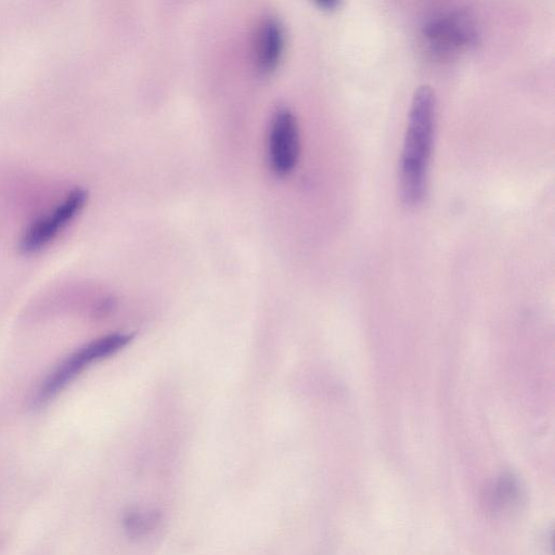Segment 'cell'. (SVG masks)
I'll list each match as a JSON object with an SVG mask.
<instances>
[{
  "mask_svg": "<svg viewBox=\"0 0 555 555\" xmlns=\"http://www.w3.org/2000/svg\"><path fill=\"white\" fill-rule=\"evenodd\" d=\"M315 4L319 5L320 8H322L323 10L331 11V10H334L337 7H339L340 5V1H337V0H319V1L315 2Z\"/></svg>",
  "mask_w": 555,
  "mask_h": 555,
  "instance_id": "obj_9",
  "label": "cell"
},
{
  "mask_svg": "<svg viewBox=\"0 0 555 555\" xmlns=\"http://www.w3.org/2000/svg\"><path fill=\"white\" fill-rule=\"evenodd\" d=\"M437 121V99L428 85L413 93L398 164V189L408 206L420 205L427 193L428 169Z\"/></svg>",
  "mask_w": 555,
  "mask_h": 555,
  "instance_id": "obj_1",
  "label": "cell"
},
{
  "mask_svg": "<svg viewBox=\"0 0 555 555\" xmlns=\"http://www.w3.org/2000/svg\"><path fill=\"white\" fill-rule=\"evenodd\" d=\"M285 44V31L281 21L268 15L259 23L256 31L255 60L257 68L269 74L280 64Z\"/></svg>",
  "mask_w": 555,
  "mask_h": 555,
  "instance_id": "obj_6",
  "label": "cell"
},
{
  "mask_svg": "<svg viewBox=\"0 0 555 555\" xmlns=\"http://www.w3.org/2000/svg\"><path fill=\"white\" fill-rule=\"evenodd\" d=\"M524 495V488L518 478L511 473H503L487 486L482 494V504L488 513L504 516L519 508Z\"/></svg>",
  "mask_w": 555,
  "mask_h": 555,
  "instance_id": "obj_7",
  "label": "cell"
},
{
  "mask_svg": "<svg viewBox=\"0 0 555 555\" xmlns=\"http://www.w3.org/2000/svg\"><path fill=\"white\" fill-rule=\"evenodd\" d=\"M132 336L113 333L94 339L66 357L41 383L35 398V404L41 405L54 398L80 373L93 363L122 349Z\"/></svg>",
  "mask_w": 555,
  "mask_h": 555,
  "instance_id": "obj_3",
  "label": "cell"
},
{
  "mask_svg": "<svg viewBox=\"0 0 555 555\" xmlns=\"http://www.w3.org/2000/svg\"><path fill=\"white\" fill-rule=\"evenodd\" d=\"M157 512L145 508H132L125 513L122 525L126 532L133 538L144 537L158 524Z\"/></svg>",
  "mask_w": 555,
  "mask_h": 555,
  "instance_id": "obj_8",
  "label": "cell"
},
{
  "mask_svg": "<svg viewBox=\"0 0 555 555\" xmlns=\"http://www.w3.org/2000/svg\"><path fill=\"white\" fill-rule=\"evenodd\" d=\"M480 29L475 15L463 7L447 5L430 11L422 21L420 42L433 60H454L473 49Z\"/></svg>",
  "mask_w": 555,
  "mask_h": 555,
  "instance_id": "obj_2",
  "label": "cell"
},
{
  "mask_svg": "<svg viewBox=\"0 0 555 555\" xmlns=\"http://www.w3.org/2000/svg\"><path fill=\"white\" fill-rule=\"evenodd\" d=\"M87 202V192L82 188L68 191L50 210L38 217L24 232L20 249L33 254L54 240L72 222Z\"/></svg>",
  "mask_w": 555,
  "mask_h": 555,
  "instance_id": "obj_4",
  "label": "cell"
},
{
  "mask_svg": "<svg viewBox=\"0 0 555 555\" xmlns=\"http://www.w3.org/2000/svg\"><path fill=\"white\" fill-rule=\"evenodd\" d=\"M300 152L299 126L287 107L278 108L271 119L268 135V157L272 170L284 176L296 166Z\"/></svg>",
  "mask_w": 555,
  "mask_h": 555,
  "instance_id": "obj_5",
  "label": "cell"
}]
</instances>
